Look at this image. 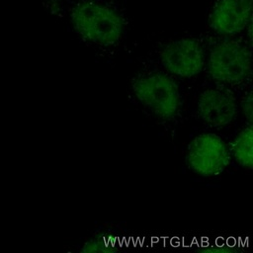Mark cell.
Instances as JSON below:
<instances>
[{
    "label": "cell",
    "mask_w": 253,
    "mask_h": 253,
    "mask_svg": "<svg viewBox=\"0 0 253 253\" xmlns=\"http://www.w3.org/2000/svg\"><path fill=\"white\" fill-rule=\"evenodd\" d=\"M207 71L221 85H239L251 74V48L244 41L224 37L206 57Z\"/></svg>",
    "instance_id": "3"
},
{
    "label": "cell",
    "mask_w": 253,
    "mask_h": 253,
    "mask_svg": "<svg viewBox=\"0 0 253 253\" xmlns=\"http://www.w3.org/2000/svg\"><path fill=\"white\" fill-rule=\"evenodd\" d=\"M134 97L162 120L175 119L182 106V94L177 82L167 73L147 71L131 82Z\"/></svg>",
    "instance_id": "2"
},
{
    "label": "cell",
    "mask_w": 253,
    "mask_h": 253,
    "mask_svg": "<svg viewBox=\"0 0 253 253\" xmlns=\"http://www.w3.org/2000/svg\"><path fill=\"white\" fill-rule=\"evenodd\" d=\"M186 157L194 172L203 176H214L228 165L230 150L220 136L211 132L202 133L191 141Z\"/></svg>",
    "instance_id": "5"
},
{
    "label": "cell",
    "mask_w": 253,
    "mask_h": 253,
    "mask_svg": "<svg viewBox=\"0 0 253 253\" xmlns=\"http://www.w3.org/2000/svg\"><path fill=\"white\" fill-rule=\"evenodd\" d=\"M107 246V242L105 241V237H102L101 239H93L88 242H86L81 251L83 252H92V251H100L103 250Z\"/></svg>",
    "instance_id": "9"
},
{
    "label": "cell",
    "mask_w": 253,
    "mask_h": 253,
    "mask_svg": "<svg viewBox=\"0 0 253 253\" xmlns=\"http://www.w3.org/2000/svg\"><path fill=\"white\" fill-rule=\"evenodd\" d=\"M199 118L212 127H223L236 118L238 106L234 95L226 88L213 87L204 90L198 99Z\"/></svg>",
    "instance_id": "6"
},
{
    "label": "cell",
    "mask_w": 253,
    "mask_h": 253,
    "mask_svg": "<svg viewBox=\"0 0 253 253\" xmlns=\"http://www.w3.org/2000/svg\"><path fill=\"white\" fill-rule=\"evenodd\" d=\"M69 16L75 32L83 40L101 47L119 43L126 26L120 10L103 0H76Z\"/></svg>",
    "instance_id": "1"
},
{
    "label": "cell",
    "mask_w": 253,
    "mask_h": 253,
    "mask_svg": "<svg viewBox=\"0 0 253 253\" xmlns=\"http://www.w3.org/2000/svg\"><path fill=\"white\" fill-rule=\"evenodd\" d=\"M241 108L242 111L248 120V122L251 124L252 122V95L249 91L248 93L244 94L242 100H241Z\"/></svg>",
    "instance_id": "10"
},
{
    "label": "cell",
    "mask_w": 253,
    "mask_h": 253,
    "mask_svg": "<svg viewBox=\"0 0 253 253\" xmlns=\"http://www.w3.org/2000/svg\"><path fill=\"white\" fill-rule=\"evenodd\" d=\"M252 0H217L210 17L211 30L222 37H231L251 26Z\"/></svg>",
    "instance_id": "7"
},
{
    "label": "cell",
    "mask_w": 253,
    "mask_h": 253,
    "mask_svg": "<svg viewBox=\"0 0 253 253\" xmlns=\"http://www.w3.org/2000/svg\"><path fill=\"white\" fill-rule=\"evenodd\" d=\"M158 54L167 72L181 78L198 75L206 65L204 44L195 38H182L168 42L159 49Z\"/></svg>",
    "instance_id": "4"
},
{
    "label": "cell",
    "mask_w": 253,
    "mask_h": 253,
    "mask_svg": "<svg viewBox=\"0 0 253 253\" xmlns=\"http://www.w3.org/2000/svg\"><path fill=\"white\" fill-rule=\"evenodd\" d=\"M232 155L244 168L252 169L253 166V130L249 125L244 127L234 138L231 144Z\"/></svg>",
    "instance_id": "8"
}]
</instances>
